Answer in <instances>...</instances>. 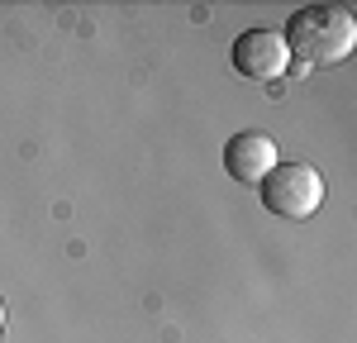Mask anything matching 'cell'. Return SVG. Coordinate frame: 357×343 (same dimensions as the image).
Listing matches in <instances>:
<instances>
[{
    "mask_svg": "<svg viewBox=\"0 0 357 343\" xmlns=\"http://www.w3.org/2000/svg\"><path fill=\"white\" fill-rule=\"evenodd\" d=\"M276 162H281V153H276L272 134H262V129H243V134H234L224 143V172L234 181H243V186L262 181Z\"/></svg>",
    "mask_w": 357,
    "mask_h": 343,
    "instance_id": "cell-4",
    "label": "cell"
},
{
    "mask_svg": "<svg viewBox=\"0 0 357 343\" xmlns=\"http://www.w3.org/2000/svg\"><path fill=\"white\" fill-rule=\"evenodd\" d=\"M234 72L238 77H252V82H276L286 77L291 67V53H286V38L276 29H248L234 38Z\"/></svg>",
    "mask_w": 357,
    "mask_h": 343,
    "instance_id": "cell-3",
    "label": "cell"
},
{
    "mask_svg": "<svg viewBox=\"0 0 357 343\" xmlns=\"http://www.w3.org/2000/svg\"><path fill=\"white\" fill-rule=\"evenodd\" d=\"M257 186H262V205L281 220H310L324 205V176L310 162H276Z\"/></svg>",
    "mask_w": 357,
    "mask_h": 343,
    "instance_id": "cell-2",
    "label": "cell"
},
{
    "mask_svg": "<svg viewBox=\"0 0 357 343\" xmlns=\"http://www.w3.org/2000/svg\"><path fill=\"white\" fill-rule=\"evenodd\" d=\"M0 329H5V300H0Z\"/></svg>",
    "mask_w": 357,
    "mask_h": 343,
    "instance_id": "cell-5",
    "label": "cell"
},
{
    "mask_svg": "<svg viewBox=\"0 0 357 343\" xmlns=\"http://www.w3.org/2000/svg\"><path fill=\"white\" fill-rule=\"evenodd\" d=\"M281 38H286V53L296 67H333V62L353 57L357 20L343 5H305L286 20Z\"/></svg>",
    "mask_w": 357,
    "mask_h": 343,
    "instance_id": "cell-1",
    "label": "cell"
}]
</instances>
